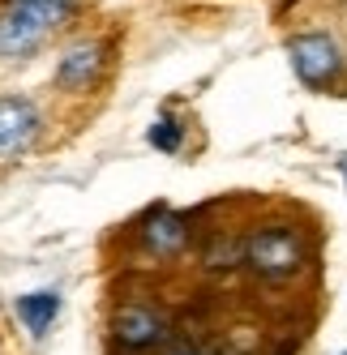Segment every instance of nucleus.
Masks as SVG:
<instances>
[{
    "label": "nucleus",
    "instance_id": "1",
    "mask_svg": "<svg viewBox=\"0 0 347 355\" xmlns=\"http://www.w3.org/2000/svg\"><path fill=\"white\" fill-rule=\"evenodd\" d=\"M69 17H73V0H5V13H0V56L5 60L31 56Z\"/></svg>",
    "mask_w": 347,
    "mask_h": 355
},
{
    "label": "nucleus",
    "instance_id": "2",
    "mask_svg": "<svg viewBox=\"0 0 347 355\" xmlns=\"http://www.w3.org/2000/svg\"><path fill=\"white\" fill-rule=\"evenodd\" d=\"M309 261V244L305 236L287 223H270V227H257L244 240V266L249 274H257L262 283H287L305 270Z\"/></svg>",
    "mask_w": 347,
    "mask_h": 355
},
{
    "label": "nucleus",
    "instance_id": "3",
    "mask_svg": "<svg viewBox=\"0 0 347 355\" xmlns=\"http://www.w3.org/2000/svg\"><path fill=\"white\" fill-rule=\"evenodd\" d=\"M287 52H291L296 78L305 86H313V90H326L343 73V52H339V43L330 35H301V39H291Z\"/></svg>",
    "mask_w": 347,
    "mask_h": 355
},
{
    "label": "nucleus",
    "instance_id": "4",
    "mask_svg": "<svg viewBox=\"0 0 347 355\" xmlns=\"http://www.w3.org/2000/svg\"><path fill=\"white\" fill-rule=\"evenodd\" d=\"M112 334L120 347H129V351H146V347H155L167 338V317L155 309V304H146V300H125L116 309L112 317Z\"/></svg>",
    "mask_w": 347,
    "mask_h": 355
},
{
    "label": "nucleus",
    "instance_id": "5",
    "mask_svg": "<svg viewBox=\"0 0 347 355\" xmlns=\"http://www.w3.org/2000/svg\"><path fill=\"white\" fill-rule=\"evenodd\" d=\"M39 107L22 94H0V159H17L39 141Z\"/></svg>",
    "mask_w": 347,
    "mask_h": 355
},
{
    "label": "nucleus",
    "instance_id": "6",
    "mask_svg": "<svg viewBox=\"0 0 347 355\" xmlns=\"http://www.w3.org/2000/svg\"><path fill=\"white\" fill-rule=\"evenodd\" d=\"M99 73H103V43L82 39L56 60V86L60 90H86L99 82Z\"/></svg>",
    "mask_w": 347,
    "mask_h": 355
},
{
    "label": "nucleus",
    "instance_id": "7",
    "mask_svg": "<svg viewBox=\"0 0 347 355\" xmlns=\"http://www.w3.org/2000/svg\"><path fill=\"white\" fill-rule=\"evenodd\" d=\"M142 244H146V252H155V257H180L185 244H189V218L159 206L142 227Z\"/></svg>",
    "mask_w": 347,
    "mask_h": 355
},
{
    "label": "nucleus",
    "instance_id": "8",
    "mask_svg": "<svg viewBox=\"0 0 347 355\" xmlns=\"http://www.w3.org/2000/svg\"><path fill=\"white\" fill-rule=\"evenodd\" d=\"M13 313L22 317V325H26L35 338H43L47 325H52L56 313H60V295H56V291H31V295H22V300L13 304Z\"/></svg>",
    "mask_w": 347,
    "mask_h": 355
},
{
    "label": "nucleus",
    "instance_id": "9",
    "mask_svg": "<svg viewBox=\"0 0 347 355\" xmlns=\"http://www.w3.org/2000/svg\"><path fill=\"white\" fill-rule=\"evenodd\" d=\"M180 133H185V124L163 116L159 124H151V133H146V137H151V146L163 150V155H176V150H180Z\"/></svg>",
    "mask_w": 347,
    "mask_h": 355
},
{
    "label": "nucleus",
    "instance_id": "10",
    "mask_svg": "<svg viewBox=\"0 0 347 355\" xmlns=\"http://www.w3.org/2000/svg\"><path fill=\"white\" fill-rule=\"evenodd\" d=\"M167 355H206V351H202V347H193V343H176Z\"/></svg>",
    "mask_w": 347,
    "mask_h": 355
},
{
    "label": "nucleus",
    "instance_id": "11",
    "mask_svg": "<svg viewBox=\"0 0 347 355\" xmlns=\"http://www.w3.org/2000/svg\"><path fill=\"white\" fill-rule=\"evenodd\" d=\"M343 180H347V159H343Z\"/></svg>",
    "mask_w": 347,
    "mask_h": 355
},
{
    "label": "nucleus",
    "instance_id": "12",
    "mask_svg": "<svg viewBox=\"0 0 347 355\" xmlns=\"http://www.w3.org/2000/svg\"><path fill=\"white\" fill-rule=\"evenodd\" d=\"M343 355H347V351H343Z\"/></svg>",
    "mask_w": 347,
    "mask_h": 355
}]
</instances>
